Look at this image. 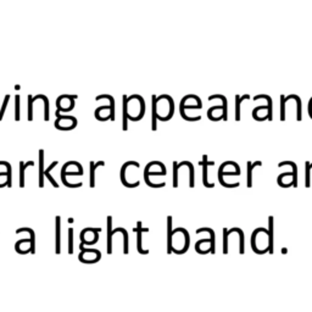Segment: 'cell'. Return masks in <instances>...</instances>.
<instances>
[{
    "label": "cell",
    "mask_w": 312,
    "mask_h": 312,
    "mask_svg": "<svg viewBox=\"0 0 312 312\" xmlns=\"http://www.w3.org/2000/svg\"><path fill=\"white\" fill-rule=\"evenodd\" d=\"M0 165H5L8 168V180L6 182H5V186H9V188H11L12 186V180H11V165L10 162H8V161H0Z\"/></svg>",
    "instance_id": "19"
},
{
    "label": "cell",
    "mask_w": 312,
    "mask_h": 312,
    "mask_svg": "<svg viewBox=\"0 0 312 312\" xmlns=\"http://www.w3.org/2000/svg\"><path fill=\"white\" fill-rule=\"evenodd\" d=\"M9 99H10V96H9V94H6V96H5L4 102H2V110H0V121H2V116H4V112H5V110H6L8 104H9Z\"/></svg>",
    "instance_id": "20"
},
{
    "label": "cell",
    "mask_w": 312,
    "mask_h": 312,
    "mask_svg": "<svg viewBox=\"0 0 312 312\" xmlns=\"http://www.w3.org/2000/svg\"><path fill=\"white\" fill-rule=\"evenodd\" d=\"M202 108V102L199 96L195 94H186L180 99V108L183 110H198Z\"/></svg>",
    "instance_id": "5"
},
{
    "label": "cell",
    "mask_w": 312,
    "mask_h": 312,
    "mask_svg": "<svg viewBox=\"0 0 312 312\" xmlns=\"http://www.w3.org/2000/svg\"><path fill=\"white\" fill-rule=\"evenodd\" d=\"M252 117L255 121H266V120H268V108H267V105H261V106H256L254 108Z\"/></svg>",
    "instance_id": "9"
},
{
    "label": "cell",
    "mask_w": 312,
    "mask_h": 312,
    "mask_svg": "<svg viewBox=\"0 0 312 312\" xmlns=\"http://www.w3.org/2000/svg\"><path fill=\"white\" fill-rule=\"evenodd\" d=\"M15 120L16 121H20V96H15Z\"/></svg>",
    "instance_id": "21"
},
{
    "label": "cell",
    "mask_w": 312,
    "mask_h": 312,
    "mask_svg": "<svg viewBox=\"0 0 312 312\" xmlns=\"http://www.w3.org/2000/svg\"><path fill=\"white\" fill-rule=\"evenodd\" d=\"M44 150H39V188L44 186Z\"/></svg>",
    "instance_id": "12"
},
{
    "label": "cell",
    "mask_w": 312,
    "mask_h": 312,
    "mask_svg": "<svg viewBox=\"0 0 312 312\" xmlns=\"http://www.w3.org/2000/svg\"><path fill=\"white\" fill-rule=\"evenodd\" d=\"M288 102V96H280V121H286V102Z\"/></svg>",
    "instance_id": "15"
},
{
    "label": "cell",
    "mask_w": 312,
    "mask_h": 312,
    "mask_svg": "<svg viewBox=\"0 0 312 312\" xmlns=\"http://www.w3.org/2000/svg\"><path fill=\"white\" fill-rule=\"evenodd\" d=\"M127 117L130 121H140L146 115V100L142 96L134 94V96H127Z\"/></svg>",
    "instance_id": "2"
},
{
    "label": "cell",
    "mask_w": 312,
    "mask_h": 312,
    "mask_svg": "<svg viewBox=\"0 0 312 312\" xmlns=\"http://www.w3.org/2000/svg\"><path fill=\"white\" fill-rule=\"evenodd\" d=\"M262 166V161H255V162H246V186L252 188V180H254V170L256 167Z\"/></svg>",
    "instance_id": "8"
},
{
    "label": "cell",
    "mask_w": 312,
    "mask_h": 312,
    "mask_svg": "<svg viewBox=\"0 0 312 312\" xmlns=\"http://www.w3.org/2000/svg\"><path fill=\"white\" fill-rule=\"evenodd\" d=\"M152 130H158V121H170L174 115V100L168 94L152 96Z\"/></svg>",
    "instance_id": "1"
},
{
    "label": "cell",
    "mask_w": 312,
    "mask_h": 312,
    "mask_svg": "<svg viewBox=\"0 0 312 312\" xmlns=\"http://www.w3.org/2000/svg\"><path fill=\"white\" fill-rule=\"evenodd\" d=\"M122 102H124V117H122V128H124V130H128V117H127V108H126V105H127V96H122Z\"/></svg>",
    "instance_id": "16"
},
{
    "label": "cell",
    "mask_w": 312,
    "mask_h": 312,
    "mask_svg": "<svg viewBox=\"0 0 312 312\" xmlns=\"http://www.w3.org/2000/svg\"><path fill=\"white\" fill-rule=\"evenodd\" d=\"M258 99L266 100L267 108H268V121H272L273 120V100H272V98L270 96H267V94H258V96L254 98V100H255V102Z\"/></svg>",
    "instance_id": "11"
},
{
    "label": "cell",
    "mask_w": 312,
    "mask_h": 312,
    "mask_svg": "<svg viewBox=\"0 0 312 312\" xmlns=\"http://www.w3.org/2000/svg\"><path fill=\"white\" fill-rule=\"evenodd\" d=\"M199 165L202 166V183L206 188H214V184L212 182L208 180V166H214V161L208 160V155H202V160L199 161Z\"/></svg>",
    "instance_id": "7"
},
{
    "label": "cell",
    "mask_w": 312,
    "mask_h": 312,
    "mask_svg": "<svg viewBox=\"0 0 312 312\" xmlns=\"http://www.w3.org/2000/svg\"><path fill=\"white\" fill-rule=\"evenodd\" d=\"M105 162L104 161H99V162H90V188H94L96 186V170L99 166H104Z\"/></svg>",
    "instance_id": "14"
},
{
    "label": "cell",
    "mask_w": 312,
    "mask_h": 312,
    "mask_svg": "<svg viewBox=\"0 0 312 312\" xmlns=\"http://www.w3.org/2000/svg\"><path fill=\"white\" fill-rule=\"evenodd\" d=\"M34 162L33 161H28V162L24 164V161H20V186L24 188V170L28 166H33Z\"/></svg>",
    "instance_id": "13"
},
{
    "label": "cell",
    "mask_w": 312,
    "mask_h": 312,
    "mask_svg": "<svg viewBox=\"0 0 312 312\" xmlns=\"http://www.w3.org/2000/svg\"><path fill=\"white\" fill-rule=\"evenodd\" d=\"M233 177V176H240V167L236 161H224L221 166H220L218 172H217V177Z\"/></svg>",
    "instance_id": "6"
},
{
    "label": "cell",
    "mask_w": 312,
    "mask_h": 312,
    "mask_svg": "<svg viewBox=\"0 0 312 312\" xmlns=\"http://www.w3.org/2000/svg\"><path fill=\"white\" fill-rule=\"evenodd\" d=\"M284 166H290L292 172H283L278 176L277 183L278 186H282V188H290L298 186V166L294 161H282L280 162L278 167H284Z\"/></svg>",
    "instance_id": "4"
},
{
    "label": "cell",
    "mask_w": 312,
    "mask_h": 312,
    "mask_svg": "<svg viewBox=\"0 0 312 312\" xmlns=\"http://www.w3.org/2000/svg\"><path fill=\"white\" fill-rule=\"evenodd\" d=\"M250 98L249 94H244V96H239V94H236V108H234V111H236V121H240V110H242V102H245Z\"/></svg>",
    "instance_id": "10"
},
{
    "label": "cell",
    "mask_w": 312,
    "mask_h": 312,
    "mask_svg": "<svg viewBox=\"0 0 312 312\" xmlns=\"http://www.w3.org/2000/svg\"><path fill=\"white\" fill-rule=\"evenodd\" d=\"M171 224H172V216L167 217V228H168V250L171 249Z\"/></svg>",
    "instance_id": "22"
},
{
    "label": "cell",
    "mask_w": 312,
    "mask_h": 312,
    "mask_svg": "<svg viewBox=\"0 0 312 312\" xmlns=\"http://www.w3.org/2000/svg\"><path fill=\"white\" fill-rule=\"evenodd\" d=\"M182 167V162H177L174 161V188H177L178 186V171Z\"/></svg>",
    "instance_id": "18"
},
{
    "label": "cell",
    "mask_w": 312,
    "mask_h": 312,
    "mask_svg": "<svg viewBox=\"0 0 312 312\" xmlns=\"http://www.w3.org/2000/svg\"><path fill=\"white\" fill-rule=\"evenodd\" d=\"M56 165H58V161H54V162H52V165H50V166H49V168H48V170H46V171H44V176H46V178H48V180H49V182H50V183H52V186H54V188H58V183H56V182H55V180H54V178H52V174H50V171H52V168H54V167H55V166H56Z\"/></svg>",
    "instance_id": "17"
},
{
    "label": "cell",
    "mask_w": 312,
    "mask_h": 312,
    "mask_svg": "<svg viewBox=\"0 0 312 312\" xmlns=\"http://www.w3.org/2000/svg\"><path fill=\"white\" fill-rule=\"evenodd\" d=\"M308 114H310V117H311V120H312V98L310 99V102H308Z\"/></svg>",
    "instance_id": "23"
},
{
    "label": "cell",
    "mask_w": 312,
    "mask_h": 312,
    "mask_svg": "<svg viewBox=\"0 0 312 312\" xmlns=\"http://www.w3.org/2000/svg\"><path fill=\"white\" fill-rule=\"evenodd\" d=\"M220 100L221 104L214 105V106L210 108L208 110V117L211 121H227L228 117V100L227 98L222 94H214V96H208V102H214V100Z\"/></svg>",
    "instance_id": "3"
}]
</instances>
